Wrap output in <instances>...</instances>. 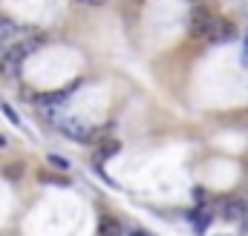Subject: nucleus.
I'll return each mask as SVG.
<instances>
[{"label": "nucleus", "mask_w": 248, "mask_h": 236, "mask_svg": "<svg viewBox=\"0 0 248 236\" xmlns=\"http://www.w3.org/2000/svg\"><path fill=\"white\" fill-rule=\"evenodd\" d=\"M46 159H49V164H52V167H61V170H69V162H66L63 156H55V153H49Z\"/></svg>", "instance_id": "obj_9"}, {"label": "nucleus", "mask_w": 248, "mask_h": 236, "mask_svg": "<svg viewBox=\"0 0 248 236\" xmlns=\"http://www.w3.org/2000/svg\"><path fill=\"white\" fill-rule=\"evenodd\" d=\"M246 46H248V41H246Z\"/></svg>", "instance_id": "obj_15"}, {"label": "nucleus", "mask_w": 248, "mask_h": 236, "mask_svg": "<svg viewBox=\"0 0 248 236\" xmlns=\"http://www.w3.org/2000/svg\"><path fill=\"white\" fill-rule=\"evenodd\" d=\"M78 3H87V6H93V0H78Z\"/></svg>", "instance_id": "obj_13"}, {"label": "nucleus", "mask_w": 248, "mask_h": 236, "mask_svg": "<svg viewBox=\"0 0 248 236\" xmlns=\"http://www.w3.org/2000/svg\"><path fill=\"white\" fill-rule=\"evenodd\" d=\"M133 236H147V234H141V231H136V234H133Z\"/></svg>", "instance_id": "obj_14"}, {"label": "nucleus", "mask_w": 248, "mask_h": 236, "mask_svg": "<svg viewBox=\"0 0 248 236\" xmlns=\"http://www.w3.org/2000/svg\"><path fill=\"white\" fill-rule=\"evenodd\" d=\"M20 32V26L15 23V20H9L6 15H0V41L3 44H12V38Z\"/></svg>", "instance_id": "obj_8"}, {"label": "nucleus", "mask_w": 248, "mask_h": 236, "mask_svg": "<svg viewBox=\"0 0 248 236\" xmlns=\"http://www.w3.org/2000/svg\"><path fill=\"white\" fill-rule=\"evenodd\" d=\"M0 147H6V135H0Z\"/></svg>", "instance_id": "obj_11"}, {"label": "nucleus", "mask_w": 248, "mask_h": 236, "mask_svg": "<svg viewBox=\"0 0 248 236\" xmlns=\"http://www.w3.org/2000/svg\"><path fill=\"white\" fill-rule=\"evenodd\" d=\"M190 32H193V38H202L205 44H222V41H228V38L234 35L231 23H225V20L214 17V15H211L208 9H202V6L193 12Z\"/></svg>", "instance_id": "obj_1"}, {"label": "nucleus", "mask_w": 248, "mask_h": 236, "mask_svg": "<svg viewBox=\"0 0 248 236\" xmlns=\"http://www.w3.org/2000/svg\"><path fill=\"white\" fill-rule=\"evenodd\" d=\"M119 153V141L116 138H104L101 144H98V150H95V162H107L110 156H116Z\"/></svg>", "instance_id": "obj_7"}, {"label": "nucleus", "mask_w": 248, "mask_h": 236, "mask_svg": "<svg viewBox=\"0 0 248 236\" xmlns=\"http://www.w3.org/2000/svg\"><path fill=\"white\" fill-rule=\"evenodd\" d=\"M122 234H124V228L116 216H101L98 219V234L95 236H122Z\"/></svg>", "instance_id": "obj_5"}, {"label": "nucleus", "mask_w": 248, "mask_h": 236, "mask_svg": "<svg viewBox=\"0 0 248 236\" xmlns=\"http://www.w3.org/2000/svg\"><path fill=\"white\" fill-rule=\"evenodd\" d=\"M190 222H193V228H196V234H205V228L211 225V210L208 207H196L193 213H190Z\"/></svg>", "instance_id": "obj_6"}, {"label": "nucleus", "mask_w": 248, "mask_h": 236, "mask_svg": "<svg viewBox=\"0 0 248 236\" xmlns=\"http://www.w3.org/2000/svg\"><path fill=\"white\" fill-rule=\"evenodd\" d=\"M52 124L61 130L66 138H72V141H93L98 135V130H93L90 124H84L78 118H52Z\"/></svg>", "instance_id": "obj_3"}, {"label": "nucleus", "mask_w": 248, "mask_h": 236, "mask_svg": "<svg viewBox=\"0 0 248 236\" xmlns=\"http://www.w3.org/2000/svg\"><path fill=\"white\" fill-rule=\"evenodd\" d=\"M41 46H44V38H29V41L12 44L9 52L0 58V75H3V78H17V75H20V63L29 58L32 52H38Z\"/></svg>", "instance_id": "obj_2"}, {"label": "nucleus", "mask_w": 248, "mask_h": 236, "mask_svg": "<svg viewBox=\"0 0 248 236\" xmlns=\"http://www.w3.org/2000/svg\"><path fill=\"white\" fill-rule=\"evenodd\" d=\"M243 225H246V234H248V216H246V219H243Z\"/></svg>", "instance_id": "obj_12"}, {"label": "nucleus", "mask_w": 248, "mask_h": 236, "mask_svg": "<svg viewBox=\"0 0 248 236\" xmlns=\"http://www.w3.org/2000/svg\"><path fill=\"white\" fill-rule=\"evenodd\" d=\"M219 216L228 219V222H243L248 216V202H243V199H222Z\"/></svg>", "instance_id": "obj_4"}, {"label": "nucleus", "mask_w": 248, "mask_h": 236, "mask_svg": "<svg viewBox=\"0 0 248 236\" xmlns=\"http://www.w3.org/2000/svg\"><path fill=\"white\" fill-rule=\"evenodd\" d=\"M3 113H6V118H9V121L15 124V127H20V116H17V113H15V110H12L9 104H3Z\"/></svg>", "instance_id": "obj_10"}]
</instances>
